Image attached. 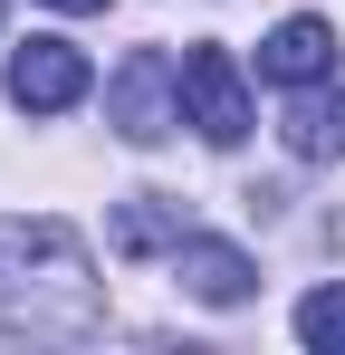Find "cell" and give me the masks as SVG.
I'll use <instances>...</instances> for the list:
<instances>
[{
  "label": "cell",
  "mask_w": 345,
  "mask_h": 355,
  "mask_svg": "<svg viewBox=\"0 0 345 355\" xmlns=\"http://www.w3.org/2000/svg\"><path fill=\"white\" fill-rule=\"evenodd\" d=\"M0 327L10 336H87L96 288L67 221H0Z\"/></svg>",
  "instance_id": "1"
},
{
  "label": "cell",
  "mask_w": 345,
  "mask_h": 355,
  "mask_svg": "<svg viewBox=\"0 0 345 355\" xmlns=\"http://www.w3.org/2000/svg\"><path fill=\"white\" fill-rule=\"evenodd\" d=\"M106 116H115L125 144H163L172 125H182V58L134 49V58L115 67V87H106Z\"/></svg>",
  "instance_id": "2"
},
{
  "label": "cell",
  "mask_w": 345,
  "mask_h": 355,
  "mask_svg": "<svg viewBox=\"0 0 345 355\" xmlns=\"http://www.w3.org/2000/svg\"><path fill=\"white\" fill-rule=\"evenodd\" d=\"M182 116L202 125V144H240L249 135V87H240V67L230 49H182Z\"/></svg>",
  "instance_id": "3"
},
{
  "label": "cell",
  "mask_w": 345,
  "mask_h": 355,
  "mask_svg": "<svg viewBox=\"0 0 345 355\" xmlns=\"http://www.w3.org/2000/svg\"><path fill=\"white\" fill-rule=\"evenodd\" d=\"M87 96V58L67 49V39H29L19 58H10V106H29V116H67Z\"/></svg>",
  "instance_id": "4"
},
{
  "label": "cell",
  "mask_w": 345,
  "mask_h": 355,
  "mask_svg": "<svg viewBox=\"0 0 345 355\" xmlns=\"http://www.w3.org/2000/svg\"><path fill=\"white\" fill-rule=\"evenodd\" d=\"M336 29H326V19H307V10H297V19H278V29H269V39H259V67H269V77H278V87H317V77H336Z\"/></svg>",
  "instance_id": "5"
},
{
  "label": "cell",
  "mask_w": 345,
  "mask_h": 355,
  "mask_svg": "<svg viewBox=\"0 0 345 355\" xmlns=\"http://www.w3.org/2000/svg\"><path fill=\"white\" fill-rule=\"evenodd\" d=\"M172 279L202 297V307H240V297L259 288L249 250H230V240H182V250H172Z\"/></svg>",
  "instance_id": "6"
},
{
  "label": "cell",
  "mask_w": 345,
  "mask_h": 355,
  "mask_svg": "<svg viewBox=\"0 0 345 355\" xmlns=\"http://www.w3.org/2000/svg\"><path fill=\"white\" fill-rule=\"evenodd\" d=\"M288 154H307V164L345 154V96H326V77L297 87V106H288Z\"/></svg>",
  "instance_id": "7"
},
{
  "label": "cell",
  "mask_w": 345,
  "mask_h": 355,
  "mask_svg": "<svg viewBox=\"0 0 345 355\" xmlns=\"http://www.w3.org/2000/svg\"><path fill=\"white\" fill-rule=\"evenodd\" d=\"M182 211H172L163 192H134V202H125V211H115V250H125V259H144V250H182Z\"/></svg>",
  "instance_id": "8"
},
{
  "label": "cell",
  "mask_w": 345,
  "mask_h": 355,
  "mask_svg": "<svg viewBox=\"0 0 345 355\" xmlns=\"http://www.w3.org/2000/svg\"><path fill=\"white\" fill-rule=\"evenodd\" d=\"M297 336L326 346V355H345V288H307L297 297Z\"/></svg>",
  "instance_id": "9"
},
{
  "label": "cell",
  "mask_w": 345,
  "mask_h": 355,
  "mask_svg": "<svg viewBox=\"0 0 345 355\" xmlns=\"http://www.w3.org/2000/svg\"><path fill=\"white\" fill-rule=\"evenodd\" d=\"M48 10H106V0H48Z\"/></svg>",
  "instance_id": "10"
}]
</instances>
